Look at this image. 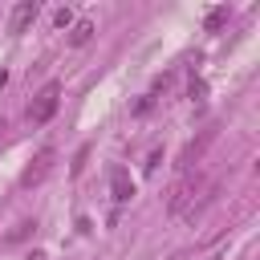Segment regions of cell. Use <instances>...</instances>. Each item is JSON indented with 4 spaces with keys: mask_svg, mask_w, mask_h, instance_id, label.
<instances>
[{
    "mask_svg": "<svg viewBox=\"0 0 260 260\" xmlns=\"http://www.w3.org/2000/svg\"><path fill=\"white\" fill-rule=\"evenodd\" d=\"M37 232V223L32 219H24V223H16V232H8V244H20V240H28Z\"/></svg>",
    "mask_w": 260,
    "mask_h": 260,
    "instance_id": "ba28073f",
    "label": "cell"
},
{
    "mask_svg": "<svg viewBox=\"0 0 260 260\" xmlns=\"http://www.w3.org/2000/svg\"><path fill=\"white\" fill-rule=\"evenodd\" d=\"M53 20H57V28H69V24H73V12H69V8H57Z\"/></svg>",
    "mask_w": 260,
    "mask_h": 260,
    "instance_id": "30bf717a",
    "label": "cell"
},
{
    "mask_svg": "<svg viewBox=\"0 0 260 260\" xmlns=\"http://www.w3.org/2000/svg\"><path fill=\"white\" fill-rule=\"evenodd\" d=\"M211 142H215V126H207V130H203L199 138H191V142L183 146V154H179V167H183V171H191V167H195V162L203 158V150H207Z\"/></svg>",
    "mask_w": 260,
    "mask_h": 260,
    "instance_id": "277c9868",
    "label": "cell"
},
{
    "mask_svg": "<svg viewBox=\"0 0 260 260\" xmlns=\"http://www.w3.org/2000/svg\"><path fill=\"white\" fill-rule=\"evenodd\" d=\"M4 130H8V122H4V114H0V134H4Z\"/></svg>",
    "mask_w": 260,
    "mask_h": 260,
    "instance_id": "7c38bea8",
    "label": "cell"
},
{
    "mask_svg": "<svg viewBox=\"0 0 260 260\" xmlns=\"http://www.w3.org/2000/svg\"><path fill=\"white\" fill-rule=\"evenodd\" d=\"M53 162H57V150H53V146H41L37 158H32V162L24 167V175H20V187H37V183L53 171Z\"/></svg>",
    "mask_w": 260,
    "mask_h": 260,
    "instance_id": "7a4b0ae2",
    "label": "cell"
},
{
    "mask_svg": "<svg viewBox=\"0 0 260 260\" xmlns=\"http://www.w3.org/2000/svg\"><path fill=\"white\" fill-rule=\"evenodd\" d=\"M223 20H228V8H211L207 12V28H219Z\"/></svg>",
    "mask_w": 260,
    "mask_h": 260,
    "instance_id": "9c48e42d",
    "label": "cell"
},
{
    "mask_svg": "<svg viewBox=\"0 0 260 260\" xmlns=\"http://www.w3.org/2000/svg\"><path fill=\"white\" fill-rule=\"evenodd\" d=\"M37 16H41V4H37V0H20V4L12 8V16H8V32H12V37L28 32Z\"/></svg>",
    "mask_w": 260,
    "mask_h": 260,
    "instance_id": "3957f363",
    "label": "cell"
},
{
    "mask_svg": "<svg viewBox=\"0 0 260 260\" xmlns=\"http://www.w3.org/2000/svg\"><path fill=\"white\" fill-rule=\"evenodd\" d=\"M110 195H114V203H126V199L134 195V183H130V175H126V167H114V171H110Z\"/></svg>",
    "mask_w": 260,
    "mask_h": 260,
    "instance_id": "8992f818",
    "label": "cell"
},
{
    "mask_svg": "<svg viewBox=\"0 0 260 260\" xmlns=\"http://www.w3.org/2000/svg\"><path fill=\"white\" fill-rule=\"evenodd\" d=\"M203 93H207V85L203 81H191V102H203Z\"/></svg>",
    "mask_w": 260,
    "mask_h": 260,
    "instance_id": "8fae6325",
    "label": "cell"
},
{
    "mask_svg": "<svg viewBox=\"0 0 260 260\" xmlns=\"http://www.w3.org/2000/svg\"><path fill=\"white\" fill-rule=\"evenodd\" d=\"M93 32H98V28H93V20H73V24H69V45H73V49H81V45H89V41H93Z\"/></svg>",
    "mask_w": 260,
    "mask_h": 260,
    "instance_id": "52a82bcc",
    "label": "cell"
},
{
    "mask_svg": "<svg viewBox=\"0 0 260 260\" xmlns=\"http://www.w3.org/2000/svg\"><path fill=\"white\" fill-rule=\"evenodd\" d=\"M57 106H61V81H45V85L32 93V102H28V122H32V126H45V122L57 114Z\"/></svg>",
    "mask_w": 260,
    "mask_h": 260,
    "instance_id": "6da1fadb",
    "label": "cell"
},
{
    "mask_svg": "<svg viewBox=\"0 0 260 260\" xmlns=\"http://www.w3.org/2000/svg\"><path fill=\"white\" fill-rule=\"evenodd\" d=\"M195 195H199V175H187V179L171 191V211H175V215H183V211L191 207V199H195Z\"/></svg>",
    "mask_w": 260,
    "mask_h": 260,
    "instance_id": "5b68a950",
    "label": "cell"
}]
</instances>
